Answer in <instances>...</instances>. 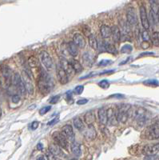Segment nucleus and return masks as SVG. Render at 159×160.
<instances>
[{"mask_svg":"<svg viewBox=\"0 0 159 160\" xmlns=\"http://www.w3.org/2000/svg\"><path fill=\"white\" fill-rule=\"evenodd\" d=\"M53 87H54V84H53V82H52L51 77L46 72L43 71L41 74L39 81H38L39 90L43 94H48L49 92H51Z\"/></svg>","mask_w":159,"mask_h":160,"instance_id":"1","label":"nucleus"},{"mask_svg":"<svg viewBox=\"0 0 159 160\" xmlns=\"http://www.w3.org/2000/svg\"><path fill=\"white\" fill-rule=\"evenodd\" d=\"M131 108V106L129 104H123L119 106L116 112V116L118 121L125 123L129 119V111Z\"/></svg>","mask_w":159,"mask_h":160,"instance_id":"2","label":"nucleus"},{"mask_svg":"<svg viewBox=\"0 0 159 160\" xmlns=\"http://www.w3.org/2000/svg\"><path fill=\"white\" fill-rule=\"evenodd\" d=\"M12 75L8 67H3L2 69V77H1V83L6 87H9L12 82Z\"/></svg>","mask_w":159,"mask_h":160,"instance_id":"3","label":"nucleus"},{"mask_svg":"<svg viewBox=\"0 0 159 160\" xmlns=\"http://www.w3.org/2000/svg\"><path fill=\"white\" fill-rule=\"evenodd\" d=\"M54 140L55 141V143L57 145H59L61 148H64V149H66L68 147V142L66 138L65 137L62 133H59V132H54L52 135Z\"/></svg>","mask_w":159,"mask_h":160,"instance_id":"4","label":"nucleus"},{"mask_svg":"<svg viewBox=\"0 0 159 160\" xmlns=\"http://www.w3.org/2000/svg\"><path fill=\"white\" fill-rule=\"evenodd\" d=\"M40 60L41 62L43 63L44 67L46 70H51L53 66V61L51 59V57L50 56V54L46 51H42L40 53Z\"/></svg>","mask_w":159,"mask_h":160,"instance_id":"5","label":"nucleus"},{"mask_svg":"<svg viewBox=\"0 0 159 160\" xmlns=\"http://www.w3.org/2000/svg\"><path fill=\"white\" fill-rule=\"evenodd\" d=\"M140 16H141V22L143 28L146 30H147L150 28V22H149L148 15H147V12H146V7L143 5L140 7Z\"/></svg>","mask_w":159,"mask_h":160,"instance_id":"6","label":"nucleus"},{"mask_svg":"<svg viewBox=\"0 0 159 160\" xmlns=\"http://www.w3.org/2000/svg\"><path fill=\"white\" fill-rule=\"evenodd\" d=\"M126 19L127 22L129 23V26H135L137 24V22H138L137 14H136V11L134 7H129L126 13Z\"/></svg>","mask_w":159,"mask_h":160,"instance_id":"7","label":"nucleus"},{"mask_svg":"<svg viewBox=\"0 0 159 160\" xmlns=\"http://www.w3.org/2000/svg\"><path fill=\"white\" fill-rule=\"evenodd\" d=\"M147 135L150 139L159 138V124H153L149 127L147 130Z\"/></svg>","mask_w":159,"mask_h":160,"instance_id":"8","label":"nucleus"},{"mask_svg":"<svg viewBox=\"0 0 159 160\" xmlns=\"http://www.w3.org/2000/svg\"><path fill=\"white\" fill-rule=\"evenodd\" d=\"M62 134L66 138L67 140L73 141L74 140V134L72 127L70 125H65L62 128Z\"/></svg>","mask_w":159,"mask_h":160,"instance_id":"9","label":"nucleus"},{"mask_svg":"<svg viewBox=\"0 0 159 160\" xmlns=\"http://www.w3.org/2000/svg\"><path fill=\"white\" fill-rule=\"evenodd\" d=\"M23 83H24L25 87H26V90H27V92L29 94V95H33L34 92H35V88H34V85L32 83V81L30 79V76L28 75L27 73L25 74L24 76H23Z\"/></svg>","mask_w":159,"mask_h":160,"instance_id":"10","label":"nucleus"},{"mask_svg":"<svg viewBox=\"0 0 159 160\" xmlns=\"http://www.w3.org/2000/svg\"><path fill=\"white\" fill-rule=\"evenodd\" d=\"M57 75H58V79L62 84L67 83L68 75L61 66H58L57 67Z\"/></svg>","mask_w":159,"mask_h":160,"instance_id":"11","label":"nucleus"},{"mask_svg":"<svg viewBox=\"0 0 159 160\" xmlns=\"http://www.w3.org/2000/svg\"><path fill=\"white\" fill-rule=\"evenodd\" d=\"M84 136H85V138L88 141H92V140H94L96 138L97 132H96V130H95V128L94 127L93 125H89L88 126V127L86 128V130H85Z\"/></svg>","mask_w":159,"mask_h":160,"instance_id":"12","label":"nucleus"},{"mask_svg":"<svg viewBox=\"0 0 159 160\" xmlns=\"http://www.w3.org/2000/svg\"><path fill=\"white\" fill-rule=\"evenodd\" d=\"M158 152H159V143L148 145L143 148V154H145L146 155H156Z\"/></svg>","mask_w":159,"mask_h":160,"instance_id":"13","label":"nucleus"},{"mask_svg":"<svg viewBox=\"0 0 159 160\" xmlns=\"http://www.w3.org/2000/svg\"><path fill=\"white\" fill-rule=\"evenodd\" d=\"M73 42L79 48H84L86 46V40L81 34L76 33L73 36Z\"/></svg>","mask_w":159,"mask_h":160,"instance_id":"14","label":"nucleus"},{"mask_svg":"<svg viewBox=\"0 0 159 160\" xmlns=\"http://www.w3.org/2000/svg\"><path fill=\"white\" fill-rule=\"evenodd\" d=\"M98 116L101 124L106 125L108 122V116H107V110L104 108H99L98 111Z\"/></svg>","mask_w":159,"mask_h":160,"instance_id":"15","label":"nucleus"},{"mask_svg":"<svg viewBox=\"0 0 159 160\" xmlns=\"http://www.w3.org/2000/svg\"><path fill=\"white\" fill-rule=\"evenodd\" d=\"M111 35H112L113 40L115 43H119L121 40V32H120L119 27H117L116 25H113L111 27Z\"/></svg>","mask_w":159,"mask_h":160,"instance_id":"16","label":"nucleus"},{"mask_svg":"<svg viewBox=\"0 0 159 160\" xmlns=\"http://www.w3.org/2000/svg\"><path fill=\"white\" fill-rule=\"evenodd\" d=\"M108 122L112 126H114L118 123V119H117L116 113L114 112L113 108H109L107 110Z\"/></svg>","mask_w":159,"mask_h":160,"instance_id":"17","label":"nucleus"},{"mask_svg":"<svg viewBox=\"0 0 159 160\" xmlns=\"http://www.w3.org/2000/svg\"><path fill=\"white\" fill-rule=\"evenodd\" d=\"M60 66L62 67L63 69H64V71L67 73V75H74V73H75L74 71L73 67H72V66L70 65V62H68L65 59H62L61 60V63H60Z\"/></svg>","mask_w":159,"mask_h":160,"instance_id":"18","label":"nucleus"},{"mask_svg":"<svg viewBox=\"0 0 159 160\" xmlns=\"http://www.w3.org/2000/svg\"><path fill=\"white\" fill-rule=\"evenodd\" d=\"M48 150L50 151L53 153L55 156H62L63 155V152H62L61 147L57 145L56 143H51L49 146Z\"/></svg>","mask_w":159,"mask_h":160,"instance_id":"19","label":"nucleus"},{"mask_svg":"<svg viewBox=\"0 0 159 160\" xmlns=\"http://www.w3.org/2000/svg\"><path fill=\"white\" fill-rule=\"evenodd\" d=\"M67 51L70 55H72L74 57H76L78 54V46L74 43V42H70L67 44Z\"/></svg>","mask_w":159,"mask_h":160,"instance_id":"20","label":"nucleus"},{"mask_svg":"<svg viewBox=\"0 0 159 160\" xmlns=\"http://www.w3.org/2000/svg\"><path fill=\"white\" fill-rule=\"evenodd\" d=\"M84 121L88 126L92 125V123L95 121V115L94 112L92 111H87L85 114V116H84Z\"/></svg>","mask_w":159,"mask_h":160,"instance_id":"21","label":"nucleus"},{"mask_svg":"<svg viewBox=\"0 0 159 160\" xmlns=\"http://www.w3.org/2000/svg\"><path fill=\"white\" fill-rule=\"evenodd\" d=\"M101 35L103 36V38H107L111 37V27L107 26V25H103L100 29Z\"/></svg>","mask_w":159,"mask_h":160,"instance_id":"22","label":"nucleus"},{"mask_svg":"<svg viewBox=\"0 0 159 160\" xmlns=\"http://www.w3.org/2000/svg\"><path fill=\"white\" fill-rule=\"evenodd\" d=\"M70 65L72 66V67H73L74 71L75 73H80L82 71H83V67H82V66L81 65V63L77 61L75 59H71L70 61Z\"/></svg>","mask_w":159,"mask_h":160,"instance_id":"23","label":"nucleus"},{"mask_svg":"<svg viewBox=\"0 0 159 160\" xmlns=\"http://www.w3.org/2000/svg\"><path fill=\"white\" fill-rule=\"evenodd\" d=\"M71 151H72L74 155L78 156V157L81 155V147H80V145L77 142H73L72 144H71Z\"/></svg>","mask_w":159,"mask_h":160,"instance_id":"24","label":"nucleus"},{"mask_svg":"<svg viewBox=\"0 0 159 160\" xmlns=\"http://www.w3.org/2000/svg\"><path fill=\"white\" fill-rule=\"evenodd\" d=\"M27 62H28V65L30 66V67H37L39 66V60L35 56H30L27 60Z\"/></svg>","mask_w":159,"mask_h":160,"instance_id":"25","label":"nucleus"},{"mask_svg":"<svg viewBox=\"0 0 159 160\" xmlns=\"http://www.w3.org/2000/svg\"><path fill=\"white\" fill-rule=\"evenodd\" d=\"M83 61L84 62L86 63V66H91L92 63H93V56L92 54L89 52H86L83 54Z\"/></svg>","mask_w":159,"mask_h":160,"instance_id":"26","label":"nucleus"},{"mask_svg":"<svg viewBox=\"0 0 159 160\" xmlns=\"http://www.w3.org/2000/svg\"><path fill=\"white\" fill-rule=\"evenodd\" d=\"M22 82H23V80H22V79L21 76L19 73L14 74L13 77H12V83L15 87H18L19 84H21Z\"/></svg>","mask_w":159,"mask_h":160,"instance_id":"27","label":"nucleus"},{"mask_svg":"<svg viewBox=\"0 0 159 160\" xmlns=\"http://www.w3.org/2000/svg\"><path fill=\"white\" fill-rule=\"evenodd\" d=\"M89 43L90 46H91L92 48L94 50H97L98 46V41L95 38V36L94 35H90L89 36Z\"/></svg>","mask_w":159,"mask_h":160,"instance_id":"28","label":"nucleus"},{"mask_svg":"<svg viewBox=\"0 0 159 160\" xmlns=\"http://www.w3.org/2000/svg\"><path fill=\"white\" fill-rule=\"evenodd\" d=\"M74 126L75 127L76 129L78 130H82L84 129V123L79 118H75L74 119Z\"/></svg>","mask_w":159,"mask_h":160,"instance_id":"29","label":"nucleus"},{"mask_svg":"<svg viewBox=\"0 0 159 160\" xmlns=\"http://www.w3.org/2000/svg\"><path fill=\"white\" fill-rule=\"evenodd\" d=\"M120 25H121V28L123 30V33L125 35H128V34L130 33V27H129V24L128 22L120 20Z\"/></svg>","mask_w":159,"mask_h":160,"instance_id":"30","label":"nucleus"},{"mask_svg":"<svg viewBox=\"0 0 159 160\" xmlns=\"http://www.w3.org/2000/svg\"><path fill=\"white\" fill-rule=\"evenodd\" d=\"M105 49L109 53H111V54H116L117 53L116 48H115V46H113V44L105 43Z\"/></svg>","mask_w":159,"mask_h":160,"instance_id":"31","label":"nucleus"},{"mask_svg":"<svg viewBox=\"0 0 159 160\" xmlns=\"http://www.w3.org/2000/svg\"><path fill=\"white\" fill-rule=\"evenodd\" d=\"M152 42L155 46H159V32L156 31L152 35Z\"/></svg>","mask_w":159,"mask_h":160,"instance_id":"32","label":"nucleus"},{"mask_svg":"<svg viewBox=\"0 0 159 160\" xmlns=\"http://www.w3.org/2000/svg\"><path fill=\"white\" fill-rule=\"evenodd\" d=\"M45 155H46V158L47 160H57L56 156H55L53 153L50 151L49 150H46Z\"/></svg>","mask_w":159,"mask_h":160,"instance_id":"33","label":"nucleus"},{"mask_svg":"<svg viewBox=\"0 0 159 160\" xmlns=\"http://www.w3.org/2000/svg\"><path fill=\"white\" fill-rule=\"evenodd\" d=\"M121 51L122 53H129L132 51V46H130L129 44H126L121 47Z\"/></svg>","mask_w":159,"mask_h":160,"instance_id":"34","label":"nucleus"},{"mask_svg":"<svg viewBox=\"0 0 159 160\" xmlns=\"http://www.w3.org/2000/svg\"><path fill=\"white\" fill-rule=\"evenodd\" d=\"M142 37L143 41H146V42H149V40L150 39V34L147 30H144L142 33Z\"/></svg>","mask_w":159,"mask_h":160,"instance_id":"35","label":"nucleus"},{"mask_svg":"<svg viewBox=\"0 0 159 160\" xmlns=\"http://www.w3.org/2000/svg\"><path fill=\"white\" fill-rule=\"evenodd\" d=\"M98 86L103 88V89H107L108 87H110V83L107 80H103V81H101L98 83Z\"/></svg>","mask_w":159,"mask_h":160,"instance_id":"36","label":"nucleus"},{"mask_svg":"<svg viewBox=\"0 0 159 160\" xmlns=\"http://www.w3.org/2000/svg\"><path fill=\"white\" fill-rule=\"evenodd\" d=\"M51 106H44L43 108L40 109V111H39V114L41 115H43V114H46L47 112L51 111Z\"/></svg>","mask_w":159,"mask_h":160,"instance_id":"37","label":"nucleus"},{"mask_svg":"<svg viewBox=\"0 0 159 160\" xmlns=\"http://www.w3.org/2000/svg\"><path fill=\"white\" fill-rule=\"evenodd\" d=\"M144 83L146 85H149V86H158V82L157 80H147V81L144 82Z\"/></svg>","mask_w":159,"mask_h":160,"instance_id":"38","label":"nucleus"},{"mask_svg":"<svg viewBox=\"0 0 159 160\" xmlns=\"http://www.w3.org/2000/svg\"><path fill=\"white\" fill-rule=\"evenodd\" d=\"M159 157L157 155H146V157L144 158L143 160H158Z\"/></svg>","mask_w":159,"mask_h":160,"instance_id":"39","label":"nucleus"},{"mask_svg":"<svg viewBox=\"0 0 159 160\" xmlns=\"http://www.w3.org/2000/svg\"><path fill=\"white\" fill-rule=\"evenodd\" d=\"M59 99H60V95H54V96H53V97H52V98H51V100H50V103L54 104V103H58Z\"/></svg>","mask_w":159,"mask_h":160,"instance_id":"40","label":"nucleus"},{"mask_svg":"<svg viewBox=\"0 0 159 160\" xmlns=\"http://www.w3.org/2000/svg\"><path fill=\"white\" fill-rule=\"evenodd\" d=\"M83 86H78V87L74 89V93L77 94V95H80V94H82V91H83Z\"/></svg>","mask_w":159,"mask_h":160,"instance_id":"41","label":"nucleus"},{"mask_svg":"<svg viewBox=\"0 0 159 160\" xmlns=\"http://www.w3.org/2000/svg\"><path fill=\"white\" fill-rule=\"evenodd\" d=\"M111 63H112V61H111V60H102V61L99 62V64H98V65L99 66H107V65H110V64H111Z\"/></svg>","mask_w":159,"mask_h":160,"instance_id":"42","label":"nucleus"},{"mask_svg":"<svg viewBox=\"0 0 159 160\" xmlns=\"http://www.w3.org/2000/svg\"><path fill=\"white\" fill-rule=\"evenodd\" d=\"M19 101H20V96L19 95H14L12 96V102L14 103H19Z\"/></svg>","mask_w":159,"mask_h":160,"instance_id":"43","label":"nucleus"},{"mask_svg":"<svg viewBox=\"0 0 159 160\" xmlns=\"http://www.w3.org/2000/svg\"><path fill=\"white\" fill-rule=\"evenodd\" d=\"M38 125H39V122H38V121H34V122L31 123L30 127H31L32 130H36V129L38 127Z\"/></svg>","mask_w":159,"mask_h":160,"instance_id":"44","label":"nucleus"},{"mask_svg":"<svg viewBox=\"0 0 159 160\" xmlns=\"http://www.w3.org/2000/svg\"><path fill=\"white\" fill-rule=\"evenodd\" d=\"M142 47L144 50L148 49L149 47H150V43L149 42H146V41H143L142 43Z\"/></svg>","mask_w":159,"mask_h":160,"instance_id":"45","label":"nucleus"},{"mask_svg":"<svg viewBox=\"0 0 159 160\" xmlns=\"http://www.w3.org/2000/svg\"><path fill=\"white\" fill-rule=\"evenodd\" d=\"M87 102H88V100L85 99V98H83V99H79V100L77 102V104H78V105H83V104L87 103Z\"/></svg>","mask_w":159,"mask_h":160,"instance_id":"46","label":"nucleus"},{"mask_svg":"<svg viewBox=\"0 0 159 160\" xmlns=\"http://www.w3.org/2000/svg\"><path fill=\"white\" fill-rule=\"evenodd\" d=\"M59 118H55V119H52L51 122H49L48 123H47V125H54L55 124V123H57L58 122V121H59Z\"/></svg>","mask_w":159,"mask_h":160,"instance_id":"47","label":"nucleus"},{"mask_svg":"<svg viewBox=\"0 0 159 160\" xmlns=\"http://www.w3.org/2000/svg\"><path fill=\"white\" fill-rule=\"evenodd\" d=\"M154 53H150V52H146V53H143V54H141V56H143V55H153Z\"/></svg>","mask_w":159,"mask_h":160,"instance_id":"48","label":"nucleus"},{"mask_svg":"<svg viewBox=\"0 0 159 160\" xmlns=\"http://www.w3.org/2000/svg\"><path fill=\"white\" fill-rule=\"evenodd\" d=\"M37 148H38V150H40V151H42V150H43V144L38 143V145H37Z\"/></svg>","mask_w":159,"mask_h":160,"instance_id":"49","label":"nucleus"},{"mask_svg":"<svg viewBox=\"0 0 159 160\" xmlns=\"http://www.w3.org/2000/svg\"><path fill=\"white\" fill-rule=\"evenodd\" d=\"M3 91H2V89H1V88H0V101L3 100Z\"/></svg>","mask_w":159,"mask_h":160,"instance_id":"50","label":"nucleus"},{"mask_svg":"<svg viewBox=\"0 0 159 160\" xmlns=\"http://www.w3.org/2000/svg\"><path fill=\"white\" fill-rule=\"evenodd\" d=\"M37 160H46V159H45V158L43 157V156H39V157L37 159Z\"/></svg>","mask_w":159,"mask_h":160,"instance_id":"51","label":"nucleus"},{"mask_svg":"<svg viewBox=\"0 0 159 160\" xmlns=\"http://www.w3.org/2000/svg\"><path fill=\"white\" fill-rule=\"evenodd\" d=\"M2 114H3V111H2V109H1V106H0V117L2 116Z\"/></svg>","mask_w":159,"mask_h":160,"instance_id":"52","label":"nucleus"},{"mask_svg":"<svg viewBox=\"0 0 159 160\" xmlns=\"http://www.w3.org/2000/svg\"><path fill=\"white\" fill-rule=\"evenodd\" d=\"M158 22H159V9H158Z\"/></svg>","mask_w":159,"mask_h":160,"instance_id":"53","label":"nucleus"},{"mask_svg":"<svg viewBox=\"0 0 159 160\" xmlns=\"http://www.w3.org/2000/svg\"><path fill=\"white\" fill-rule=\"evenodd\" d=\"M57 160H59V159H57Z\"/></svg>","mask_w":159,"mask_h":160,"instance_id":"54","label":"nucleus"}]
</instances>
